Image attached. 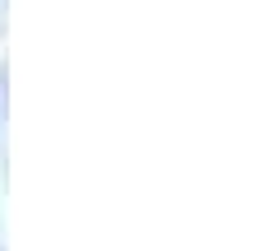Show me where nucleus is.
<instances>
[{
  "mask_svg": "<svg viewBox=\"0 0 260 251\" xmlns=\"http://www.w3.org/2000/svg\"><path fill=\"white\" fill-rule=\"evenodd\" d=\"M5 112H10V88H5V66H0V121H5Z\"/></svg>",
  "mask_w": 260,
  "mask_h": 251,
  "instance_id": "f257e3e1",
  "label": "nucleus"
}]
</instances>
